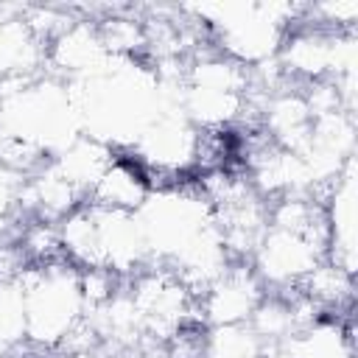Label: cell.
Returning a JSON list of instances; mask_svg holds the SVG:
<instances>
[{
	"label": "cell",
	"mask_w": 358,
	"mask_h": 358,
	"mask_svg": "<svg viewBox=\"0 0 358 358\" xmlns=\"http://www.w3.org/2000/svg\"><path fill=\"white\" fill-rule=\"evenodd\" d=\"M185 8L204 22L213 50L243 67L274 62L299 14V6L288 3H213Z\"/></svg>",
	"instance_id": "6da1fadb"
},
{
	"label": "cell",
	"mask_w": 358,
	"mask_h": 358,
	"mask_svg": "<svg viewBox=\"0 0 358 358\" xmlns=\"http://www.w3.org/2000/svg\"><path fill=\"white\" fill-rule=\"evenodd\" d=\"M20 288L25 305V344L34 350H59L87 319L78 268L64 257L31 266Z\"/></svg>",
	"instance_id": "7a4b0ae2"
},
{
	"label": "cell",
	"mask_w": 358,
	"mask_h": 358,
	"mask_svg": "<svg viewBox=\"0 0 358 358\" xmlns=\"http://www.w3.org/2000/svg\"><path fill=\"white\" fill-rule=\"evenodd\" d=\"M324 257L327 249L319 241L268 224L249 257V268L266 294H291Z\"/></svg>",
	"instance_id": "3957f363"
},
{
	"label": "cell",
	"mask_w": 358,
	"mask_h": 358,
	"mask_svg": "<svg viewBox=\"0 0 358 358\" xmlns=\"http://www.w3.org/2000/svg\"><path fill=\"white\" fill-rule=\"evenodd\" d=\"M266 296L249 263H229L204 291L196 294V316L204 327L246 324Z\"/></svg>",
	"instance_id": "277c9868"
},
{
	"label": "cell",
	"mask_w": 358,
	"mask_h": 358,
	"mask_svg": "<svg viewBox=\"0 0 358 358\" xmlns=\"http://www.w3.org/2000/svg\"><path fill=\"white\" fill-rule=\"evenodd\" d=\"M112 56L106 53L98 25L87 17H78L73 25H67L50 45H48V70L53 78L64 84L84 81L95 73H101Z\"/></svg>",
	"instance_id": "5b68a950"
},
{
	"label": "cell",
	"mask_w": 358,
	"mask_h": 358,
	"mask_svg": "<svg viewBox=\"0 0 358 358\" xmlns=\"http://www.w3.org/2000/svg\"><path fill=\"white\" fill-rule=\"evenodd\" d=\"M355 157L344 162L330 187L322 196L324 221H327V260L355 274Z\"/></svg>",
	"instance_id": "8992f818"
},
{
	"label": "cell",
	"mask_w": 358,
	"mask_h": 358,
	"mask_svg": "<svg viewBox=\"0 0 358 358\" xmlns=\"http://www.w3.org/2000/svg\"><path fill=\"white\" fill-rule=\"evenodd\" d=\"M48 70V45L28 28L22 8H0V84L31 81Z\"/></svg>",
	"instance_id": "52a82bcc"
},
{
	"label": "cell",
	"mask_w": 358,
	"mask_h": 358,
	"mask_svg": "<svg viewBox=\"0 0 358 358\" xmlns=\"http://www.w3.org/2000/svg\"><path fill=\"white\" fill-rule=\"evenodd\" d=\"M148 196H151V182L143 165L129 151H115V159L90 187L84 204L103 207V210H120V213H137Z\"/></svg>",
	"instance_id": "ba28073f"
},
{
	"label": "cell",
	"mask_w": 358,
	"mask_h": 358,
	"mask_svg": "<svg viewBox=\"0 0 358 358\" xmlns=\"http://www.w3.org/2000/svg\"><path fill=\"white\" fill-rule=\"evenodd\" d=\"M266 347L249 324H221L204 330L201 358H263Z\"/></svg>",
	"instance_id": "9c48e42d"
},
{
	"label": "cell",
	"mask_w": 358,
	"mask_h": 358,
	"mask_svg": "<svg viewBox=\"0 0 358 358\" xmlns=\"http://www.w3.org/2000/svg\"><path fill=\"white\" fill-rule=\"evenodd\" d=\"M25 344V305L20 282H0V347L17 350Z\"/></svg>",
	"instance_id": "30bf717a"
}]
</instances>
